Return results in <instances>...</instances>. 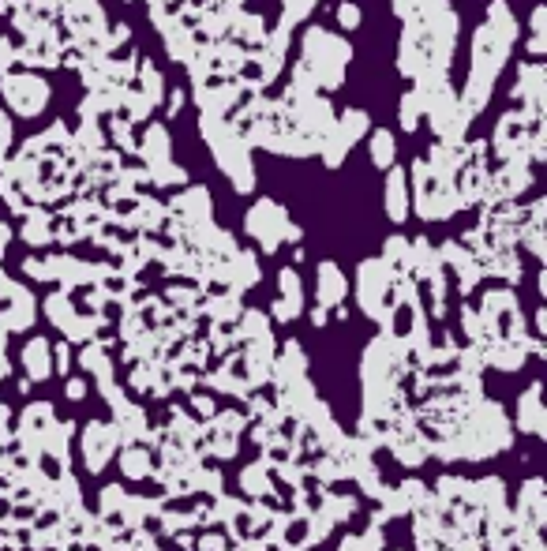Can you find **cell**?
Here are the masks:
<instances>
[{"label": "cell", "instance_id": "24", "mask_svg": "<svg viewBox=\"0 0 547 551\" xmlns=\"http://www.w3.org/2000/svg\"><path fill=\"white\" fill-rule=\"evenodd\" d=\"M15 72V42L8 34H0V75Z\"/></svg>", "mask_w": 547, "mask_h": 551}, {"label": "cell", "instance_id": "25", "mask_svg": "<svg viewBox=\"0 0 547 551\" xmlns=\"http://www.w3.org/2000/svg\"><path fill=\"white\" fill-rule=\"evenodd\" d=\"M12 120H8V113H0V165L8 162V154H12Z\"/></svg>", "mask_w": 547, "mask_h": 551}, {"label": "cell", "instance_id": "5", "mask_svg": "<svg viewBox=\"0 0 547 551\" xmlns=\"http://www.w3.org/2000/svg\"><path fill=\"white\" fill-rule=\"evenodd\" d=\"M488 150L503 162H544L547 158V128L544 120H533L521 109H510L495 124V139Z\"/></svg>", "mask_w": 547, "mask_h": 551}, {"label": "cell", "instance_id": "3", "mask_svg": "<svg viewBox=\"0 0 547 551\" xmlns=\"http://www.w3.org/2000/svg\"><path fill=\"white\" fill-rule=\"evenodd\" d=\"M296 64L311 75V83H315L319 94H330V90H338L345 83V72L353 64V45L330 27L311 23L304 30V38H300V60Z\"/></svg>", "mask_w": 547, "mask_h": 551}, {"label": "cell", "instance_id": "14", "mask_svg": "<svg viewBox=\"0 0 547 551\" xmlns=\"http://www.w3.org/2000/svg\"><path fill=\"white\" fill-rule=\"evenodd\" d=\"M386 214L394 222H405L409 218V173L401 165H390L386 169Z\"/></svg>", "mask_w": 547, "mask_h": 551}, {"label": "cell", "instance_id": "2", "mask_svg": "<svg viewBox=\"0 0 547 551\" xmlns=\"http://www.w3.org/2000/svg\"><path fill=\"white\" fill-rule=\"evenodd\" d=\"M461 34L458 8L443 0L431 4L420 15H413L401 27L398 42V75L401 79H420V75H450V60H454V45Z\"/></svg>", "mask_w": 547, "mask_h": 551}, {"label": "cell", "instance_id": "23", "mask_svg": "<svg viewBox=\"0 0 547 551\" xmlns=\"http://www.w3.org/2000/svg\"><path fill=\"white\" fill-rule=\"evenodd\" d=\"M529 30H533V42H547V8L536 4L533 15H529Z\"/></svg>", "mask_w": 547, "mask_h": 551}, {"label": "cell", "instance_id": "13", "mask_svg": "<svg viewBox=\"0 0 547 551\" xmlns=\"http://www.w3.org/2000/svg\"><path fill=\"white\" fill-rule=\"evenodd\" d=\"M229 42H237L244 53H255L259 45L267 42V19L240 8L237 19H233V30H229Z\"/></svg>", "mask_w": 547, "mask_h": 551}, {"label": "cell", "instance_id": "8", "mask_svg": "<svg viewBox=\"0 0 547 551\" xmlns=\"http://www.w3.org/2000/svg\"><path fill=\"white\" fill-rule=\"evenodd\" d=\"M371 128V117L364 113V109H341L338 117H334V128L326 132L323 147H319V158H323L326 169H338L345 158H349V150L368 135Z\"/></svg>", "mask_w": 547, "mask_h": 551}, {"label": "cell", "instance_id": "12", "mask_svg": "<svg viewBox=\"0 0 547 551\" xmlns=\"http://www.w3.org/2000/svg\"><path fill=\"white\" fill-rule=\"evenodd\" d=\"M533 184V165L529 162H503V169L488 173V195L491 199H510L521 195Z\"/></svg>", "mask_w": 547, "mask_h": 551}, {"label": "cell", "instance_id": "19", "mask_svg": "<svg viewBox=\"0 0 547 551\" xmlns=\"http://www.w3.org/2000/svg\"><path fill=\"white\" fill-rule=\"evenodd\" d=\"M398 128L405 135L420 132V105H416L413 90H405V94H401V102H398Z\"/></svg>", "mask_w": 547, "mask_h": 551}, {"label": "cell", "instance_id": "1", "mask_svg": "<svg viewBox=\"0 0 547 551\" xmlns=\"http://www.w3.org/2000/svg\"><path fill=\"white\" fill-rule=\"evenodd\" d=\"M518 38H521V27L518 19H514V12H510V4H506V0H491L484 23H480L473 34L469 79H465V90L458 94L465 113L473 120L488 109L491 94H495V83H499V75H503L506 60H510V49L518 45Z\"/></svg>", "mask_w": 547, "mask_h": 551}, {"label": "cell", "instance_id": "20", "mask_svg": "<svg viewBox=\"0 0 547 551\" xmlns=\"http://www.w3.org/2000/svg\"><path fill=\"white\" fill-rule=\"evenodd\" d=\"M150 180H154L158 188H180V184H188V173H184L177 162H169V165H162L158 173H150Z\"/></svg>", "mask_w": 547, "mask_h": 551}, {"label": "cell", "instance_id": "27", "mask_svg": "<svg viewBox=\"0 0 547 551\" xmlns=\"http://www.w3.org/2000/svg\"><path fill=\"white\" fill-rule=\"evenodd\" d=\"M184 98H188V90H173V94H169V113H165V117H180Z\"/></svg>", "mask_w": 547, "mask_h": 551}, {"label": "cell", "instance_id": "26", "mask_svg": "<svg viewBox=\"0 0 547 551\" xmlns=\"http://www.w3.org/2000/svg\"><path fill=\"white\" fill-rule=\"evenodd\" d=\"M45 229H49L45 214H34V218L27 222V240H30V244H38V240H49V233H45Z\"/></svg>", "mask_w": 547, "mask_h": 551}, {"label": "cell", "instance_id": "16", "mask_svg": "<svg viewBox=\"0 0 547 551\" xmlns=\"http://www.w3.org/2000/svg\"><path fill=\"white\" fill-rule=\"evenodd\" d=\"M158 34H162V42H165V53L177 60V64H188V57L195 53V38H192V30L184 27L180 19H173V23H162V27H154Z\"/></svg>", "mask_w": 547, "mask_h": 551}, {"label": "cell", "instance_id": "17", "mask_svg": "<svg viewBox=\"0 0 547 551\" xmlns=\"http://www.w3.org/2000/svg\"><path fill=\"white\" fill-rule=\"evenodd\" d=\"M173 214H177V218H188V222H207L210 192L203 184H192L188 192H180L177 199H173Z\"/></svg>", "mask_w": 547, "mask_h": 551}, {"label": "cell", "instance_id": "18", "mask_svg": "<svg viewBox=\"0 0 547 551\" xmlns=\"http://www.w3.org/2000/svg\"><path fill=\"white\" fill-rule=\"evenodd\" d=\"M368 158L375 169H390V165H398V139L390 128H375L368 139Z\"/></svg>", "mask_w": 547, "mask_h": 551}, {"label": "cell", "instance_id": "11", "mask_svg": "<svg viewBox=\"0 0 547 551\" xmlns=\"http://www.w3.org/2000/svg\"><path fill=\"white\" fill-rule=\"evenodd\" d=\"M135 154L143 158V169H147V173H158L162 165L173 162V135H169V128L150 120L147 132L139 135V150H135Z\"/></svg>", "mask_w": 547, "mask_h": 551}, {"label": "cell", "instance_id": "21", "mask_svg": "<svg viewBox=\"0 0 547 551\" xmlns=\"http://www.w3.org/2000/svg\"><path fill=\"white\" fill-rule=\"evenodd\" d=\"M431 4H443V0H394V15H398L401 23H409L413 15H420Z\"/></svg>", "mask_w": 547, "mask_h": 551}, {"label": "cell", "instance_id": "15", "mask_svg": "<svg viewBox=\"0 0 547 551\" xmlns=\"http://www.w3.org/2000/svg\"><path fill=\"white\" fill-rule=\"evenodd\" d=\"M132 87L147 98V105L150 109H158L162 105V98H165V75L158 72V64L154 60H139V68H135V79H132Z\"/></svg>", "mask_w": 547, "mask_h": 551}, {"label": "cell", "instance_id": "22", "mask_svg": "<svg viewBox=\"0 0 547 551\" xmlns=\"http://www.w3.org/2000/svg\"><path fill=\"white\" fill-rule=\"evenodd\" d=\"M334 19H338L341 30H356V27H360V4H353V0H341L338 12H334Z\"/></svg>", "mask_w": 547, "mask_h": 551}, {"label": "cell", "instance_id": "10", "mask_svg": "<svg viewBox=\"0 0 547 551\" xmlns=\"http://www.w3.org/2000/svg\"><path fill=\"white\" fill-rule=\"evenodd\" d=\"M244 225H248V233L252 237H259V244L267 248V252H274L281 244V237L289 233V214H285V207L281 203H274V199H259L252 210H248V218H244Z\"/></svg>", "mask_w": 547, "mask_h": 551}, {"label": "cell", "instance_id": "4", "mask_svg": "<svg viewBox=\"0 0 547 551\" xmlns=\"http://www.w3.org/2000/svg\"><path fill=\"white\" fill-rule=\"evenodd\" d=\"M199 135L210 147L214 162L222 165V173L229 177V184L237 188L240 195L255 192V162H252V147L233 132V124L225 117H207L199 113Z\"/></svg>", "mask_w": 547, "mask_h": 551}, {"label": "cell", "instance_id": "6", "mask_svg": "<svg viewBox=\"0 0 547 551\" xmlns=\"http://www.w3.org/2000/svg\"><path fill=\"white\" fill-rule=\"evenodd\" d=\"M409 188H413L416 214L428 218V222H443V218H450L461 207L458 192H454V180L435 173L424 158H416L413 169H409Z\"/></svg>", "mask_w": 547, "mask_h": 551}, {"label": "cell", "instance_id": "7", "mask_svg": "<svg viewBox=\"0 0 547 551\" xmlns=\"http://www.w3.org/2000/svg\"><path fill=\"white\" fill-rule=\"evenodd\" d=\"M0 98L8 102L12 113L30 120V117H38V113H45V105L53 98V87L45 83V75L19 68V72L0 75Z\"/></svg>", "mask_w": 547, "mask_h": 551}, {"label": "cell", "instance_id": "9", "mask_svg": "<svg viewBox=\"0 0 547 551\" xmlns=\"http://www.w3.org/2000/svg\"><path fill=\"white\" fill-rule=\"evenodd\" d=\"M510 98L518 102L521 113L533 120H544L547 109V72L540 60H521L518 64V83L510 87Z\"/></svg>", "mask_w": 547, "mask_h": 551}]
</instances>
